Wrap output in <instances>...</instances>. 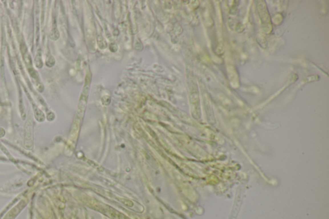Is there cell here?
Returning <instances> with one entry per match:
<instances>
[{
  "mask_svg": "<svg viewBox=\"0 0 329 219\" xmlns=\"http://www.w3.org/2000/svg\"><path fill=\"white\" fill-rule=\"evenodd\" d=\"M35 66L38 68H41L43 67V62H42V57H41V52L40 50L37 51V55L35 58Z\"/></svg>",
  "mask_w": 329,
  "mask_h": 219,
  "instance_id": "cell-1",
  "label": "cell"
}]
</instances>
